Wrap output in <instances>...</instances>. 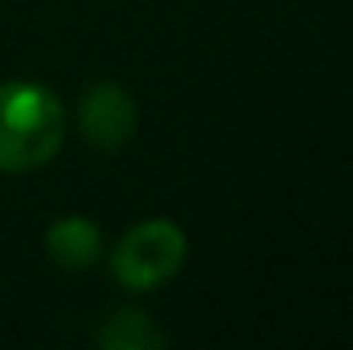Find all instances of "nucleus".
I'll use <instances>...</instances> for the list:
<instances>
[{
	"mask_svg": "<svg viewBox=\"0 0 353 350\" xmlns=\"http://www.w3.org/2000/svg\"><path fill=\"white\" fill-rule=\"evenodd\" d=\"M65 141L62 100L31 79L0 83V172H34Z\"/></svg>",
	"mask_w": 353,
	"mask_h": 350,
	"instance_id": "obj_1",
	"label": "nucleus"
},
{
	"mask_svg": "<svg viewBox=\"0 0 353 350\" xmlns=\"http://www.w3.org/2000/svg\"><path fill=\"white\" fill-rule=\"evenodd\" d=\"M189 257L185 231L172 220H144L123 233L110 254V268L123 289L154 292L168 285Z\"/></svg>",
	"mask_w": 353,
	"mask_h": 350,
	"instance_id": "obj_2",
	"label": "nucleus"
},
{
	"mask_svg": "<svg viewBox=\"0 0 353 350\" xmlns=\"http://www.w3.org/2000/svg\"><path fill=\"white\" fill-rule=\"evenodd\" d=\"M76 120H79V134L86 137L90 148L117 151L137 130V104L120 83L103 79L83 93V100L76 107Z\"/></svg>",
	"mask_w": 353,
	"mask_h": 350,
	"instance_id": "obj_3",
	"label": "nucleus"
},
{
	"mask_svg": "<svg viewBox=\"0 0 353 350\" xmlns=\"http://www.w3.org/2000/svg\"><path fill=\"white\" fill-rule=\"evenodd\" d=\"M45 251L62 271H90L103 254V231L86 217H59L45 231Z\"/></svg>",
	"mask_w": 353,
	"mask_h": 350,
	"instance_id": "obj_4",
	"label": "nucleus"
},
{
	"mask_svg": "<svg viewBox=\"0 0 353 350\" xmlns=\"http://www.w3.org/2000/svg\"><path fill=\"white\" fill-rule=\"evenodd\" d=\"M97 344L103 350H161L168 337L158 330V323L148 313L120 306L97 330Z\"/></svg>",
	"mask_w": 353,
	"mask_h": 350,
	"instance_id": "obj_5",
	"label": "nucleus"
}]
</instances>
